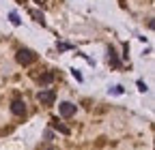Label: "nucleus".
<instances>
[{
  "label": "nucleus",
  "mask_w": 155,
  "mask_h": 150,
  "mask_svg": "<svg viewBox=\"0 0 155 150\" xmlns=\"http://www.w3.org/2000/svg\"><path fill=\"white\" fill-rule=\"evenodd\" d=\"M15 58H17V62H19V64H24V67H28V64L37 62V54H35L32 49H26V47H22V49H17V54H15Z\"/></svg>",
  "instance_id": "nucleus-1"
},
{
  "label": "nucleus",
  "mask_w": 155,
  "mask_h": 150,
  "mask_svg": "<svg viewBox=\"0 0 155 150\" xmlns=\"http://www.w3.org/2000/svg\"><path fill=\"white\" fill-rule=\"evenodd\" d=\"M58 114H61L63 118H71V116H75V105L69 103V101H63L61 105H58Z\"/></svg>",
  "instance_id": "nucleus-2"
},
{
  "label": "nucleus",
  "mask_w": 155,
  "mask_h": 150,
  "mask_svg": "<svg viewBox=\"0 0 155 150\" xmlns=\"http://www.w3.org/2000/svg\"><path fill=\"white\" fill-rule=\"evenodd\" d=\"M37 99L41 101L43 105H52V103L56 101V92H54V90H41V92L37 95Z\"/></svg>",
  "instance_id": "nucleus-3"
},
{
  "label": "nucleus",
  "mask_w": 155,
  "mask_h": 150,
  "mask_svg": "<svg viewBox=\"0 0 155 150\" xmlns=\"http://www.w3.org/2000/svg\"><path fill=\"white\" fill-rule=\"evenodd\" d=\"M11 111H13L15 116H26V103L22 99H15L11 103Z\"/></svg>",
  "instance_id": "nucleus-4"
},
{
  "label": "nucleus",
  "mask_w": 155,
  "mask_h": 150,
  "mask_svg": "<svg viewBox=\"0 0 155 150\" xmlns=\"http://www.w3.org/2000/svg\"><path fill=\"white\" fill-rule=\"evenodd\" d=\"M52 127L58 131V133H63V135H69V133H71V131H69V127H65L63 122H58V118H54V120H52Z\"/></svg>",
  "instance_id": "nucleus-5"
},
{
  "label": "nucleus",
  "mask_w": 155,
  "mask_h": 150,
  "mask_svg": "<svg viewBox=\"0 0 155 150\" xmlns=\"http://www.w3.org/2000/svg\"><path fill=\"white\" fill-rule=\"evenodd\" d=\"M52 82H54V73H43L41 77H39V84H41V86H48Z\"/></svg>",
  "instance_id": "nucleus-6"
},
{
  "label": "nucleus",
  "mask_w": 155,
  "mask_h": 150,
  "mask_svg": "<svg viewBox=\"0 0 155 150\" xmlns=\"http://www.w3.org/2000/svg\"><path fill=\"white\" fill-rule=\"evenodd\" d=\"M9 20H11V24H13V26H19V24H22V20H19V15H17L15 11H11V13H9Z\"/></svg>",
  "instance_id": "nucleus-7"
},
{
  "label": "nucleus",
  "mask_w": 155,
  "mask_h": 150,
  "mask_svg": "<svg viewBox=\"0 0 155 150\" xmlns=\"http://www.w3.org/2000/svg\"><path fill=\"white\" fill-rule=\"evenodd\" d=\"M30 15H32V17H35V22H39V24H41V26H43V24H45V20H43V13H39V11H32V13H30Z\"/></svg>",
  "instance_id": "nucleus-8"
},
{
  "label": "nucleus",
  "mask_w": 155,
  "mask_h": 150,
  "mask_svg": "<svg viewBox=\"0 0 155 150\" xmlns=\"http://www.w3.org/2000/svg\"><path fill=\"white\" fill-rule=\"evenodd\" d=\"M123 92H125V88H123V86H114V88H110V95H116V97L123 95Z\"/></svg>",
  "instance_id": "nucleus-9"
},
{
  "label": "nucleus",
  "mask_w": 155,
  "mask_h": 150,
  "mask_svg": "<svg viewBox=\"0 0 155 150\" xmlns=\"http://www.w3.org/2000/svg\"><path fill=\"white\" fill-rule=\"evenodd\" d=\"M71 75L78 80V82H82V75H80V71H75V69H71Z\"/></svg>",
  "instance_id": "nucleus-10"
},
{
  "label": "nucleus",
  "mask_w": 155,
  "mask_h": 150,
  "mask_svg": "<svg viewBox=\"0 0 155 150\" xmlns=\"http://www.w3.org/2000/svg\"><path fill=\"white\" fill-rule=\"evenodd\" d=\"M138 90H140V92H147V84H144V82H138Z\"/></svg>",
  "instance_id": "nucleus-11"
},
{
  "label": "nucleus",
  "mask_w": 155,
  "mask_h": 150,
  "mask_svg": "<svg viewBox=\"0 0 155 150\" xmlns=\"http://www.w3.org/2000/svg\"><path fill=\"white\" fill-rule=\"evenodd\" d=\"M43 135H45V139H54V133H52V131H45Z\"/></svg>",
  "instance_id": "nucleus-12"
},
{
  "label": "nucleus",
  "mask_w": 155,
  "mask_h": 150,
  "mask_svg": "<svg viewBox=\"0 0 155 150\" xmlns=\"http://www.w3.org/2000/svg\"><path fill=\"white\" fill-rule=\"evenodd\" d=\"M41 150H56V148H52V146H43Z\"/></svg>",
  "instance_id": "nucleus-13"
}]
</instances>
